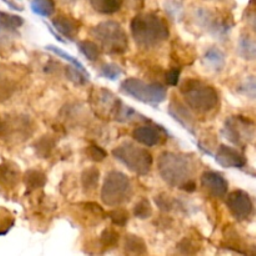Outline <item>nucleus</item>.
Segmentation results:
<instances>
[{
    "label": "nucleus",
    "instance_id": "obj_1",
    "mask_svg": "<svg viewBox=\"0 0 256 256\" xmlns=\"http://www.w3.org/2000/svg\"><path fill=\"white\" fill-rule=\"evenodd\" d=\"M132 34L136 44L145 49L156 46L170 36L166 22L152 12H142L132 19Z\"/></svg>",
    "mask_w": 256,
    "mask_h": 256
},
{
    "label": "nucleus",
    "instance_id": "obj_2",
    "mask_svg": "<svg viewBox=\"0 0 256 256\" xmlns=\"http://www.w3.org/2000/svg\"><path fill=\"white\" fill-rule=\"evenodd\" d=\"M158 169L162 180L172 186L184 190L185 186L194 182L192 162L182 154L162 152L158 162Z\"/></svg>",
    "mask_w": 256,
    "mask_h": 256
},
{
    "label": "nucleus",
    "instance_id": "obj_3",
    "mask_svg": "<svg viewBox=\"0 0 256 256\" xmlns=\"http://www.w3.org/2000/svg\"><path fill=\"white\" fill-rule=\"evenodd\" d=\"M180 92L188 105L196 112H209L219 105V94L216 89L202 80L188 79L180 86Z\"/></svg>",
    "mask_w": 256,
    "mask_h": 256
},
{
    "label": "nucleus",
    "instance_id": "obj_4",
    "mask_svg": "<svg viewBox=\"0 0 256 256\" xmlns=\"http://www.w3.org/2000/svg\"><path fill=\"white\" fill-rule=\"evenodd\" d=\"M92 104L99 116L112 119L115 122H129L138 116L132 108L122 104V100L106 89H98V92H92Z\"/></svg>",
    "mask_w": 256,
    "mask_h": 256
},
{
    "label": "nucleus",
    "instance_id": "obj_5",
    "mask_svg": "<svg viewBox=\"0 0 256 256\" xmlns=\"http://www.w3.org/2000/svg\"><path fill=\"white\" fill-rule=\"evenodd\" d=\"M92 34L108 54L122 55L129 50V39L124 28L119 22H100L92 29Z\"/></svg>",
    "mask_w": 256,
    "mask_h": 256
},
{
    "label": "nucleus",
    "instance_id": "obj_6",
    "mask_svg": "<svg viewBox=\"0 0 256 256\" xmlns=\"http://www.w3.org/2000/svg\"><path fill=\"white\" fill-rule=\"evenodd\" d=\"M120 90L128 96L134 98L138 102L152 105V106H158L164 102L168 96L166 88L164 85L159 82L146 84L142 80L135 79V78L124 80L120 85Z\"/></svg>",
    "mask_w": 256,
    "mask_h": 256
},
{
    "label": "nucleus",
    "instance_id": "obj_7",
    "mask_svg": "<svg viewBox=\"0 0 256 256\" xmlns=\"http://www.w3.org/2000/svg\"><path fill=\"white\" fill-rule=\"evenodd\" d=\"M112 155L118 162L124 164L128 169L138 175H148L152 170V154L132 142H122L112 150Z\"/></svg>",
    "mask_w": 256,
    "mask_h": 256
},
{
    "label": "nucleus",
    "instance_id": "obj_8",
    "mask_svg": "<svg viewBox=\"0 0 256 256\" xmlns=\"http://www.w3.org/2000/svg\"><path fill=\"white\" fill-rule=\"evenodd\" d=\"M132 188L129 178L119 172H110L102 189V200L108 206H118L132 198Z\"/></svg>",
    "mask_w": 256,
    "mask_h": 256
},
{
    "label": "nucleus",
    "instance_id": "obj_9",
    "mask_svg": "<svg viewBox=\"0 0 256 256\" xmlns=\"http://www.w3.org/2000/svg\"><path fill=\"white\" fill-rule=\"evenodd\" d=\"M255 124L244 116H232L226 119L222 134L232 144L245 146L255 136Z\"/></svg>",
    "mask_w": 256,
    "mask_h": 256
},
{
    "label": "nucleus",
    "instance_id": "obj_10",
    "mask_svg": "<svg viewBox=\"0 0 256 256\" xmlns=\"http://www.w3.org/2000/svg\"><path fill=\"white\" fill-rule=\"evenodd\" d=\"M2 136L8 142H25L32 136V120L25 115H15L0 122Z\"/></svg>",
    "mask_w": 256,
    "mask_h": 256
},
{
    "label": "nucleus",
    "instance_id": "obj_11",
    "mask_svg": "<svg viewBox=\"0 0 256 256\" xmlns=\"http://www.w3.org/2000/svg\"><path fill=\"white\" fill-rule=\"evenodd\" d=\"M226 205L232 216L239 222L249 220L254 215V204L249 194L242 190L230 192L226 199Z\"/></svg>",
    "mask_w": 256,
    "mask_h": 256
},
{
    "label": "nucleus",
    "instance_id": "obj_12",
    "mask_svg": "<svg viewBox=\"0 0 256 256\" xmlns=\"http://www.w3.org/2000/svg\"><path fill=\"white\" fill-rule=\"evenodd\" d=\"M132 138L136 140L139 144L145 145V146H156V145L162 144L168 138L166 132L162 129L158 125H142V126L136 128L132 132Z\"/></svg>",
    "mask_w": 256,
    "mask_h": 256
},
{
    "label": "nucleus",
    "instance_id": "obj_13",
    "mask_svg": "<svg viewBox=\"0 0 256 256\" xmlns=\"http://www.w3.org/2000/svg\"><path fill=\"white\" fill-rule=\"evenodd\" d=\"M202 185L209 194L215 198H224L229 192V184L222 174L215 172H205L202 175Z\"/></svg>",
    "mask_w": 256,
    "mask_h": 256
},
{
    "label": "nucleus",
    "instance_id": "obj_14",
    "mask_svg": "<svg viewBox=\"0 0 256 256\" xmlns=\"http://www.w3.org/2000/svg\"><path fill=\"white\" fill-rule=\"evenodd\" d=\"M216 162L222 168L226 169H242L246 165V158L239 152V150L230 148L228 145H222L218 150Z\"/></svg>",
    "mask_w": 256,
    "mask_h": 256
},
{
    "label": "nucleus",
    "instance_id": "obj_15",
    "mask_svg": "<svg viewBox=\"0 0 256 256\" xmlns=\"http://www.w3.org/2000/svg\"><path fill=\"white\" fill-rule=\"evenodd\" d=\"M52 26L56 29L58 32L69 39L70 42L75 40L76 35L80 32V22L76 19L68 15H59L52 20Z\"/></svg>",
    "mask_w": 256,
    "mask_h": 256
},
{
    "label": "nucleus",
    "instance_id": "obj_16",
    "mask_svg": "<svg viewBox=\"0 0 256 256\" xmlns=\"http://www.w3.org/2000/svg\"><path fill=\"white\" fill-rule=\"evenodd\" d=\"M169 114L172 115V116L178 122H180V124H182V126L188 130V132H190L192 134H194L195 120H194V116L190 114V112L186 109V108L182 106V104H178V102H174L170 104Z\"/></svg>",
    "mask_w": 256,
    "mask_h": 256
},
{
    "label": "nucleus",
    "instance_id": "obj_17",
    "mask_svg": "<svg viewBox=\"0 0 256 256\" xmlns=\"http://www.w3.org/2000/svg\"><path fill=\"white\" fill-rule=\"evenodd\" d=\"M202 62L208 68L212 69L214 72H222L225 68V64H226L225 54L220 49H216V48H212V49L208 50L205 52Z\"/></svg>",
    "mask_w": 256,
    "mask_h": 256
},
{
    "label": "nucleus",
    "instance_id": "obj_18",
    "mask_svg": "<svg viewBox=\"0 0 256 256\" xmlns=\"http://www.w3.org/2000/svg\"><path fill=\"white\" fill-rule=\"evenodd\" d=\"M20 172L12 162H5L0 165V182L6 186H15L19 182Z\"/></svg>",
    "mask_w": 256,
    "mask_h": 256
},
{
    "label": "nucleus",
    "instance_id": "obj_19",
    "mask_svg": "<svg viewBox=\"0 0 256 256\" xmlns=\"http://www.w3.org/2000/svg\"><path fill=\"white\" fill-rule=\"evenodd\" d=\"M239 55L245 60H256V40L249 35H242L238 45Z\"/></svg>",
    "mask_w": 256,
    "mask_h": 256
},
{
    "label": "nucleus",
    "instance_id": "obj_20",
    "mask_svg": "<svg viewBox=\"0 0 256 256\" xmlns=\"http://www.w3.org/2000/svg\"><path fill=\"white\" fill-rule=\"evenodd\" d=\"M124 250L128 256H142L146 252V244L142 238L136 235H128Z\"/></svg>",
    "mask_w": 256,
    "mask_h": 256
},
{
    "label": "nucleus",
    "instance_id": "obj_21",
    "mask_svg": "<svg viewBox=\"0 0 256 256\" xmlns=\"http://www.w3.org/2000/svg\"><path fill=\"white\" fill-rule=\"evenodd\" d=\"M24 182L26 185L28 190L42 189L46 184V175L39 170H28L24 175Z\"/></svg>",
    "mask_w": 256,
    "mask_h": 256
},
{
    "label": "nucleus",
    "instance_id": "obj_22",
    "mask_svg": "<svg viewBox=\"0 0 256 256\" xmlns=\"http://www.w3.org/2000/svg\"><path fill=\"white\" fill-rule=\"evenodd\" d=\"M92 6L100 14H115L122 9V2L120 0H92Z\"/></svg>",
    "mask_w": 256,
    "mask_h": 256
},
{
    "label": "nucleus",
    "instance_id": "obj_23",
    "mask_svg": "<svg viewBox=\"0 0 256 256\" xmlns=\"http://www.w3.org/2000/svg\"><path fill=\"white\" fill-rule=\"evenodd\" d=\"M55 146H56V142H55L54 138L50 136V135H45L39 142H35L34 149L38 156L42 158V159H46L52 154V150L55 149Z\"/></svg>",
    "mask_w": 256,
    "mask_h": 256
},
{
    "label": "nucleus",
    "instance_id": "obj_24",
    "mask_svg": "<svg viewBox=\"0 0 256 256\" xmlns=\"http://www.w3.org/2000/svg\"><path fill=\"white\" fill-rule=\"evenodd\" d=\"M100 179V172L96 168H89L85 169L82 174V184L85 192H94L98 188Z\"/></svg>",
    "mask_w": 256,
    "mask_h": 256
},
{
    "label": "nucleus",
    "instance_id": "obj_25",
    "mask_svg": "<svg viewBox=\"0 0 256 256\" xmlns=\"http://www.w3.org/2000/svg\"><path fill=\"white\" fill-rule=\"evenodd\" d=\"M78 48H79L80 52L90 62H96L100 56V48L98 46L95 42H89V40H84V42H78Z\"/></svg>",
    "mask_w": 256,
    "mask_h": 256
},
{
    "label": "nucleus",
    "instance_id": "obj_26",
    "mask_svg": "<svg viewBox=\"0 0 256 256\" xmlns=\"http://www.w3.org/2000/svg\"><path fill=\"white\" fill-rule=\"evenodd\" d=\"M32 10L40 16L49 18L55 12V4L52 0H35L32 2Z\"/></svg>",
    "mask_w": 256,
    "mask_h": 256
},
{
    "label": "nucleus",
    "instance_id": "obj_27",
    "mask_svg": "<svg viewBox=\"0 0 256 256\" xmlns=\"http://www.w3.org/2000/svg\"><path fill=\"white\" fill-rule=\"evenodd\" d=\"M24 24V19L18 15L8 14V12H0V28L6 30H16Z\"/></svg>",
    "mask_w": 256,
    "mask_h": 256
},
{
    "label": "nucleus",
    "instance_id": "obj_28",
    "mask_svg": "<svg viewBox=\"0 0 256 256\" xmlns=\"http://www.w3.org/2000/svg\"><path fill=\"white\" fill-rule=\"evenodd\" d=\"M66 78L74 84L85 85L89 82L90 75L88 74V72H82L75 66H69L66 68Z\"/></svg>",
    "mask_w": 256,
    "mask_h": 256
},
{
    "label": "nucleus",
    "instance_id": "obj_29",
    "mask_svg": "<svg viewBox=\"0 0 256 256\" xmlns=\"http://www.w3.org/2000/svg\"><path fill=\"white\" fill-rule=\"evenodd\" d=\"M15 92V82L8 79L5 75L0 74V102H6L8 99L12 98V95Z\"/></svg>",
    "mask_w": 256,
    "mask_h": 256
},
{
    "label": "nucleus",
    "instance_id": "obj_30",
    "mask_svg": "<svg viewBox=\"0 0 256 256\" xmlns=\"http://www.w3.org/2000/svg\"><path fill=\"white\" fill-rule=\"evenodd\" d=\"M240 94L245 95L252 100H256V76H250L245 79L239 86Z\"/></svg>",
    "mask_w": 256,
    "mask_h": 256
},
{
    "label": "nucleus",
    "instance_id": "obj_31",
    "mask_svg": "<svg viewBox=\"0 0 256 256\" xmlns=\"http://www.w3.org/2000/svg\"><path fill=\"white\" fill-rule=\"evenodd\" d=\"M122 69L116 64H105L100 68V76H104L109 80H118L122 75Z\"/></svg>",
    "mask_w": 256,
    "mask_h": 256
},
{
    "label": "nucleus",
    "instance_id": "obj_32",
    "mask_svg": "<svg viewBox=\"0 0 256 256\" xmlns=\"http://www.w3.org/2000/svg\"><path fill=\"white\" fill-rule=\"evenodd\" d=\"M152 214V205H150L149 200L146 199H142L135 205L134 208V215L140 220H145V219H149Z\"/></svg>",
    "mask_w": 256,
    "mask_h": 256
},
{
    "label": "nucleus",
    "instance_id": "obj_33",
    "mask_svg": "<svg viewBox=\"0 0 256 256\" xmlns=\"http://www.w3.org/2000/svg\"><path fill=\"white\" fill-rule=\"evenodd\" d=\"M108 216L110 218L112 224L119 228L126 226L128 222H129V214H128V212L125 209L112 210V212H110L108 214Z\"/></svg>",
    "mask_w": 256,
    "mask_h": 256
},
{
    "label": "nucleus",
    "instance_id": "obj_34",
    "mask_svg": "<svg viewBox=\"0 0 256 256\" xmlns=\"http://www.w3.org/2000/svg\"><path fill=\"white\" fill-rule=\"evenodd\" d=\"M200 246L192 239H182L178 244V250L185 256H192L199 252Z\"/></svg>",
    "mask_w": 256,
    "mask_h": 256
},
{
    "label": "nucleus",
    "instance_id": "obj_35",
    "mask_svg": "<svg viewBox=\"0 0 256 256\" xmlns=\"http://www.w3.org/2000/svg\"><path fill=\"white\" fill-rule=\"evenodd\" d=\"M46 49L50 50V52H52L54 54H56L58 56L62 58V59H65L66 62H69L70 64H72L75 68H78V69L82 70V72H86V69L82 66V64L79 62V60H76L74 56H72V55L66 54V52H65L62 49H59V48H56V46H52V45H49V46H46Z\"/></svg>",
    "mask_w": 256,
    "mask_h": 256
},
{
    "label": "nucleus",
    "instance_id": "obj_36",
    "mask_svg": "<svg viewBox=\"0 0 256 256\" xmlns=\"http://www.w3.org/2000/svg\"><path fill=\"white\" fill-rule=\"evenodd\" d=\"M100 240H102V244L104 245L105 248H109L110 249V248L116 246L118 242H119V235H118V232H115L114 230L105 229L104 232H102Z\"/></svg>",
    "mask_w": 256,
    "mask_h": 256
},
{
    "label": "nucleus",
    "instance_id": "obj_37",
    "mask_svg": "<svg viewBox=\"0 0 256 256\" xmlns=\"http://www.w3.org/2000/svg\"><path fill=\"white\" fill-rule=\"evenodd\" d=\"M86 154H88V156H89L90 159L95 162H102V160L106 159V156H108V154L105 152V150L102 149V148L98 146V145H90V146L86 149Z\"/></svg>",
    "mask_w": 256,
    "mask_h": 256
},
{
    "label": "nucleus",
    "instance_id": "obj_38",
    "mask_svg": "<svg viewBox=\"0 0 256 256\" xmlns=\"http://www.w3.org/2000/svg\"><path fill=\"white\" fill-rule=\"evenodd\" d=\"M155 202H156L158 206H159L162 212H172V210H174L175 205H176V202H174V199H172V198L168 196V195L165 194L158 196Z\"/></svg>",
    "mask_w": 256,
    "mask_h": 256
},
{
    "label": "nucleus",
    "instance_id": "obj_39",
    "mask_svg": "<svg viewBox=\"0 0 256 256\" xmlns=\"http://www.w3.org/2000/svg\"><path fill=\"white\" fill-rule=\"evenodd\" d=\"M180 74H182V70L180 69L169 70V72L166 74L168 84L172 85V86H176L180 82Z\"/></svg>",
    "mask_w": 256,
    "mask_h": 256
},
{
    "label": "nucleus",
    "instance_id": "obj_40",
    "mask_svg": "<svg viewBox=\"0 0 256 256\" xmlns=\"http://www.w3.org/2000/svg\"><path fill=\"white\" fill-rule=\"evenodd\" d=\"M246 22L252 26V29L256 32V10H249L248 12Z\"/></svg>",
    "mask_w": 256,
    "mask_h": 256
}]
</instances>
